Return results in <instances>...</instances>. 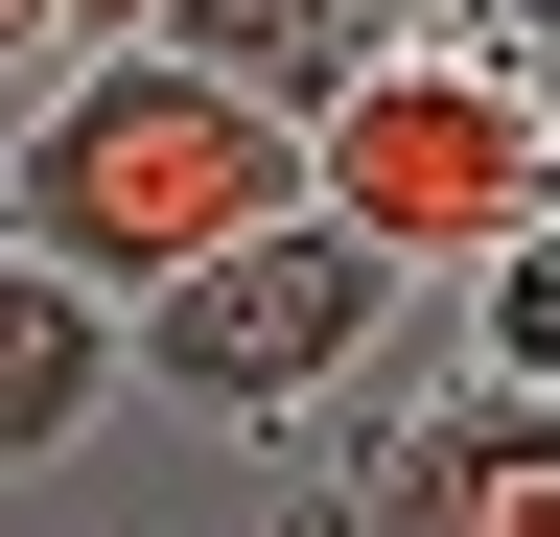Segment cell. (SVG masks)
<instances>
[{
	"label": "cell",
	"instance_id": "obj_1",
	"mask_svg": "<svg viewBox=\"0 0 560 537\" xmlns=\"http://www.w3.org/2000/svg\"><path fill=\"white\" fill-rule=\"evenodd\" d=\"M304 211V141H280L257 94H210L187 47H94V71H47V117L0 141V257H47V281H94L117 327L187 281V257H234Z\"/></svg>",
	"mask_w": 560,
	"mask_h": 537
},
{
	"label": "cell",
	"instance_id": "obj_2",
	"mask_svg": "<svg viewBox=\"0 0 560 537\" xmlns=\"http://www.w3.org/2000/svg\"><path fill=\"white\" fill-rule=\"evenodd\" d=\"M304 211L374 257L397 304H467L514 234H560V94L537 71H467V47H420V71H374L304 141Z\"/></svg>",
	"mask_w": 560,
	"mask_h": 537
},
{
	"label": "cell",
	"instance_id": "obj_3",
	"mask_svg": "<svg viewBox=\"0 0 560 537\" xmlns=\"http://www.w3.org/2000/svg\"><path fill=\"white\" fill-rule=\"evenodd\" d=\"M397 281L350 257L327 211H280V234H234V257H187L164 304H140V397H187V421H234V444H350L374 421V351H397Z\"/></svg>",
	"mask_w": 560,
	"mask_h": 537
},
{
	"label": "cell",
	"instance_id": "obj_4",
	"mask_svg": "<svg viewBox=\"0 0 560 537\" xmlns=\"http://www.w3.org/2000/svg\"><path fill=\"white\" fill-rule=\"evenodd\" d=\"M350 537H560V397H490V374H397L374 421L327 444V491Z\"/></svg>",
	"mask_w": 560,
	"mask_h": 537
},
{
	"label": "cell",
	"instance_id": "obj_5",
	"mask_svg": "<svg viewBox=\"0 0 560 537\" xmlns=\"http://www.w3.org/2000/svg\"><path fill=\"white\" fill-rule=\"evenodd\" d=\"M164 47H187L210 94H257L280 141H327L374 71H420V47H444V0H187Z\"/></svg>",
	"mask_w": 560,
	"mask_h": 537
},
{
	"label": "cell",
	"instance_id": "obj_6",
	"mask_svg": "<svg viewBox=\"0 0 560 537\" xmlns=\"http://www.w3.org/2000/svg\"><path fill=\"white\" fill-rule=\"evenodd\" d=\"M117 397H140V327L94 281H47V257H0V467H70Z\"/></svg>",
	"mask_w": 560,
	"mask_h": 537
},
{
	"label": "cell",
	"instance_id": "obj_7",
	"mask_svg": "<svg viewBox=\"0 0 560 537\" xmlns=\"http://www.w3.org/2000/svg\"><path fill=\"white\" fill-rule=\"evenodd\" d=\"M444 374H490V397H560V234H514V257L467 281V351H444Z\"/></svg>",
	"mask_w": 560,
	"mask_h": 537
},
{
	"label": "cell",
	"instance_id": "obj_8",
	"mask_svg": "<svg viewBox=\"0 0 560 537\" xmlns=\"http://www.w3.org/2000/svg\"><path fill=\"white\" fill-rule=\"evenodd\" d=\"M187 0H70V71H94V47H164Z\"/></svg>",
	"mask_w": 560,
	"mask_h": 537
},
{
	"label": "cell",
	"instance_id": "obj_9",
	"mask_svg": "<svg viewBox=\"0 0 560 537\" xmlns=\"http://www.w3.org/2000/svg\"><path fill=\"white\" fill-rule=\"evenodd\" d=\"M0 71H70V0H0Z\"/></svg>",
	"mask_w": 560,
	"mask_h": 537
},
{
	"label": "cell",
	"instance_id": "obj_10",
	"mask_svg": "<svg viewBox=\"0 0 560 537\" xmlns=\"http://www.w3.org/2000/svg\"><path fill=\"white\" fill-rule=\"evenodd\" d=\"M304 537H327V514H304Z\"/></svg>",
	"mask_w": 560,
	"mask_h": 537
}]
</instances>
